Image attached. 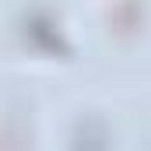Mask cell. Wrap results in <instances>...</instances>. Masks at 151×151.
Instances as JSON below:
<instances>
[{"label": "cell", "instance_id": "1", "mask_svg": "<svg viewBox=\"0 0 151 151\" xmlns=\"http://www.w3.org/2000/svg\"><path fill=\"white\" fill-rule=\"evenodd\" d=\"M25 144H28V123L21 127L18 113L11 109L7 113V123H4V151H21Z\"/></svg>", "mask_w": 151, "mask_h": 151}]
</instances>
